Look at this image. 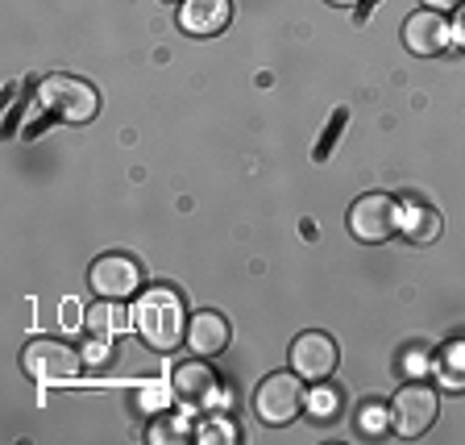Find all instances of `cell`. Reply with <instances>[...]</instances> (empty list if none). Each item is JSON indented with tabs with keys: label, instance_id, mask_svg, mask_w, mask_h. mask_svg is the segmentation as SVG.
<instances>
[{
	"label": "cell",
	"instance_id": "obj_1",
	"mask_svg": "<svg viewBox=\"0 0 465 445\" xmlns=\"http://www.w3.org/2000/svg\"><path fill=\"white\" fill-rule=\"evenodd\" d=\"M134 329L158 354H171L179 341H187V312L179 291L171 288H150L145 296H137L134 304Z\"/></svg>",
	"mask_w": 465,
	"mask_h": 445
},
{
	"label": "cell",
	"instance_id": "obj_2",
	"mask_svg": "<svg viewBox=\"0 0 465 445\" xmlns=\"http://www.w3.org/2000/svg\"><path fill=\"white\" fill-rule=\"evenodd\" d=\"M38 105L63 126H87L100 113V92L75 76H46L38 84Z\"/></svg>",
	"mask_w": 465,
	"mask_h": 445
},
{
	"label": "cell",
	"instance_id": "obj_3",
	"mask_svg": "<svg viewBox=\"0 0 465 445\" xmlns=\"http://www.w3.org/2000/svg\"><path fill=\"white\" fill-rule=\"evenodd\" d=\"M253 408H258V420L271 429H287L308 412V396H303V375L295 370H279V375L262 379L258 396H253Z\"/></svg>",
	"mask_w": 465,
	"mask_h": 445
},
{
	"label": "cell",
	"instance_id": "obj_4",
	"mask_svg": "<svg viewBox=\"0 0 465 445\" xmlns=\"http://www.w3.org/2000/svg\"><path fill=\"white\" fill-rule=\"evenodd\" d=\"M21 367H25L29 379H38V383H50V388H58V383H71V379L79 375V367H84V354H79L75 346H67V341L38 338V341H29V346H25V354H21Z\"/></svg>",
	"mask_w": 465,
	"mask_h": 445
},
{
	"label": "cell",
	"instance_id": "obj_5",
	"mask_svg": "<svg viewBox=\"0 0 465 445\" xmlns=\"http://www.w3.org/2000/svg\"><path fill=\"white\" fill-rule=\"evenodd\" d=\"M436 412H440V396L428 383H407L391 399V429L399 437H424L436 425Z\"/></svg>",
	"mask_w": 465,
	"mask_h": 445
},
{
	"label": "cell",
	"instance_id": "obj_6",
	"mask_svg": "<svg viewBox=\"0 0 465 445\" xmlns=\"http://www.w3.org/2000/svg\"><path fill=\"white\" fill-rule=\"evenodd\" d=\"M399 225H403V213H399V204L382 192L361 196V200H353V208H349V229H353L358 242H370V246L387 242V238H395Z\"/></svg>",
	"mask_w": 465,
	"mask_h": 445
},
{
	"label": "cell",
	"instance_id": "obj_7",
	"mask_svg": "<svg viewBox=\"0 0 465 445\" xmlns=\"http://www.w3.org/2000/svg\"><path fill=\"white\" fill-rule=\"evenodd\" d=\"M87 283H92L100 300H129L142 288V267L134 258H125V254H104V258L92 262Z\"/></svg>",
	"mask_w": 465,
	"mask_h": 445
},
{
	"label": "cell",
	"instance_id": "obj_8",
	"mask_svg": "<svg viewBox=\"0 0 465 445\" xmlns=\"http://www.w3.org/2000/svg\"><path fill=\"white\" fill-rule=\"evenodd\" d=\"M341 354H337V341L329 338V333H300L295 338V346H291V370L295 375H303V383H324V379L337 370Z\"/></svg>",
	"mask_w": 465,
	"mask_h": 445
},
{
	"label": "cell",
	"instance_id": "obj_9",
	"mask_svg": "<svg viewBox=\"0 0 465 445\" xmlns=\"http://www.w3.org/2000/svg\"><path fill=\"white\" fill-rule=\"evenodd\" d=\"M449 42H453V29H449L445 13L420 9V13H411V17L403 21V46L411 50V55L432 58V55H440Z\"/></svg>",
	"mask_w": 465,
	"mask_h": 445
},
{
	"label": "cell",
	"instance_id": "obj_10",
	"mask_svg": "<svg viewBox=\"0 0 465 445\" xmlns=\"http://www.w3.org/2000/svg\"><path fill=\"white\" fill-rule=\"evenodd\" d=\"M232 21V0H183L179 9V25L192 38H216Z\"/></svg>",
	"mask_w": 465,
	"mask_h": 445
},
{
	"label": "cell",
	"instance_id": "obj_11",
	"mask_svg": "<svg viewBox=\"0 0 465 445\" xmlns=\"http://www.w3.org/2000/svg\"><path fill=\"white\" fill-rule=\"evenodd\" d=\"M171 391H174V399H183L187 408H203L216 396V370L203 367V359L183 362V367H174V375H171Z\"/></svg>",
	"mask_w": 465,
	"mask_h": 445
},
{
	"label": "cell",
	"instance_id": "obj_12",
	"mask_svg": "<svg viewBox=\"0 0 465 445\" xmlns=\"http://www.w3.org/2000/svg\"><path fill=\"white\" fill-rule=\"evenodd\" d=\"M187 346L195 349V359H216L229 349V320L221 312H195L187 320Z\"/></svg>",
	"mask_w": 465,
	"mask_h": 445
},
{
	"label": "cell",
	"instance_id": "obj_13",
	"mask_svg": "<svg viewBox=\"0 0 465 445\" xmlns=\"http://www.w3.org/2000/svg\"><path fill=\"white\" fill-rule=\"evenodd\" d=\"M129 312L121 308L116 300H100L96 308H87L84 312V325H87V333L96 341H108V338H116V333H125V325H129Z\"/></svg>",
	"mask_w": 465,
	"mask_h": 445
},
{
	"label": "cell",
	"instance_id": "obj_14",
	"mask_svg": "<svg viewBox=\"0 0 465 445\" xmlns=\"http://www.w3.org/2000/svg\"><path fill=\"white\" fill-rule=\"evenodd\" d=\"M432 370H436V379H440L445 388L461 391L465 388V338H453L449 346H440Z\"/></svg>",
	"mask_w": 465,
	"mask_h": 445
},
{
	"label": "cell",
	"instance_id": "obj_15",
	"mask_svg": "<svg viewBox=\"0 0 465 445\" xmlns=\"http://www.w3.org/2000/svg\"><path fill=\"white\" fill-rule=\"evenodd\" d=\"M403 233L411 242H436V238H440V213L424 208V204H411L403 213Z\"/></svg>",
	"mask_w": 465,
	"mask_h": 445
},
{
	"label": "cell",
	"instance_id": "obj_16",
	"mask_svg": "<svg viewBox=\"0 0 465 445\" xmlns=\"http://www.w3.org/2000/svg\"><path fill=\"white\" fill-rule=\"evenodd\" d=\"M308 412H312L316 420H332V417L341 412V396H337L332 388H316V391L308 396Z\"/></svg>",
	"mask_w": 465,
	"mask_h": 445
},
{
	"label": "cell",
	"instance_id": "obj_17",
	"mask_svg": "<svg viewBox=\"0 0 465 445\" xmlns=\"http://www.w3.org/2000/svg\"><path fill=\"white\" fill-rule=\"evenodd\" d=\"M358 425H361V433H382V429L391 425V408H378V404H366L361 408V417H358Z\"/></svg>",
	"mask_w": 465,
	"mask_h": 445
},
{
	"label": "cell",
	"instance_id": "obj_18",
	"mask_svg": "<svg viewBox=\"0 0 465 445\" xmlns=\"http://www.w3.org/2000/svg\"><path fill=\"white\" fill-rule=\"evenodd\" d=\"M200 441H237V429L224 425V420H208L200 429Z\"/></svg>",
	"mask_w": 465,
	"mask_h": 445
},
{
	"label": "cell",
	"instance_id": "obj_19",
	"mask_svg": "<svg viewBox=\"0 0 465 445\" xmlns=\"http://www.w3.org/2000/svg\"><path fill=\"white\" fill-rule=\"evenodd\" d=\"M179 425H174V420H158L154 425V433H150V441H179Z\"/></svg>",
	"mask_w": 465,
	"mask_h": 445
},
{
	"label": "cell",
	"instance_id": "obj_20",
	"mask_svg": "<svg viewBox=\"0 0 465 445\" xmlns=\"http://www.w3.org/2000/svg\"><path fill=\"white\" fill-rule=\"evenodd\" d=\"M63 325H67V329H75V325H79V304L75 300L63 304Z\"/></svg>",
	"mask_w": 465,
	"mask_h": 445
},
{
	"label": "cell",
	"instance_id": "obj_21",
	"mask_svg": "<svg viewBox=\"0 0 465 445\" xmlns=\"http://www.w3.org/2000/svg\"><path fill=\"white\" fill-rule=\"evenodd\" d=\"M465 0H424V9H436V13H449V9H461Z\"/></svg>",
	"mask_w": 465,
	"mask_h": 445
},
{
	"label": "cell",
	"instance_id": "obj_22",
	"mask_svg": "<svg viewBox=\"0 0 465 445\" xmlns=\"http://www.w3.org/2000/svg\"><path fill=\"white\" fill-rule=\"evenodd\" d=\"M453 42H457V46H461V50H465V5H461V9H457V25H453Z\"/></svg>",
	"mask_w": 465,
	"mask_h": 445
},
{
	"label": "cell",
	"instance_id": "obj_23",
	"mask_svg": "<svg viewBox=\"0 0 465 445\" xmlns=\"http://www.w3.org/2000/svg\"><path fill=\"white\" fill-rule=\"evenodd\" d=\"M329 5H337V9H353L358 0H329Z\"/></svg>",
	"mask_w": 465,
	"mask_h": 445
}]
</instances>
